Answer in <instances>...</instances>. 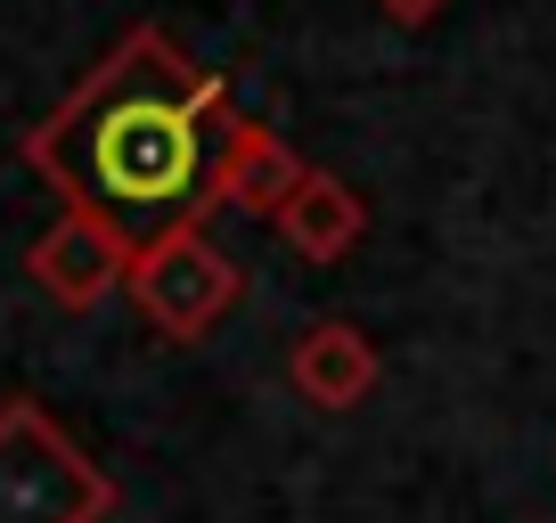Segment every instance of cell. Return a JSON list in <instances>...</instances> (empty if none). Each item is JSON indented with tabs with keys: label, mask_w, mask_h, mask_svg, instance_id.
Returning a JSON list of instances; mask_svg holds the SVG:
<instances>
[{
	"label": "cell",
	"mask_w": 556,
	"mask_h": 523,
	"mask_svg": "<svg viewBox=\"0 0 556 523\" xmlns=\"http://www.w3.org/2000/svg\"><path fill=\"white\" fill-rule=\"evenodd\" d=\"M229 82L205 74L164 25H131L50 115L17 140L25 173L50 180L66 205L99 213H189L205 196V164L222 148Z\"/></svg>",
	"instance_id": "1"
},
{
	"label": "cell",
	"mask_w": 556,
	"mask_h": 523,
	"mask_svg": "<svg viewBox=\"0 0 556 523\" xmlns=\"http://www.w3.org/2000/svg\"><path fill=\"white\" fill-rule=\"evenodd\" d=\"M115 499V474L34 393L0 401V523H106Z\"/></svg>",
	"instance_id": "2"
},
{
	"label": "cell",
	"mask_w": 556,
	"mask_h": 523,
	"mask_svg": "<svg viewBox=\"0 0 556 523\" xmlns=\"http://www.w3.org/2000/svg\"><path fill=\"white\" fill-rule=\"evenodd\" d=\"M123 295H131V311L148 319L164 344H205V335L238 311L245 270H238V254H229L205 221L180 213V221H164L156 238H139Z\"/></svg>",
	"instance_id": "3"
},
{
	"label": "cell",
	"mask_w": 556,
	"mask_h": 523,
	"mask_svg": "<svg viewBox=\"0 0 556 523\" xmlns=\"http://www.w3.org/2000/svg\"><path fill=\"white\" fill-rule=\"evenodd\" d=\"M139 238L99 205H58V221L25 245V279L58 303V311H99L106 295H123Z\"/></svg>",
	"instance_id": "4"
},
{
	"label": "cell",
	"mask_w": 556,
	"mask_h": 523,
	"mask_svg": "<svg viewBox=\"0 0 556 523\" xmlns=\"http://www.w3.org/2000/svg\"><path fill=\"white\" fill-rule=\"evenodd\" d=\"M303 180V156L278 140L270 123L254 115H229L222 123V148L205 164V196H197V221L205 213H238V221H270L287 205V189Z\"/></svg>",
	"instance_id": "5"
},
{
	"label": "cell",
	"mask_w": 556,
	"mask_h": 523,
	"mask_svg": "<svg viewBox=\"0 0 556 523\" xmlns=\"http://www.w3.org/2000/svg\"><path fill=\"white\" fill-rule=\"evenodd\" d=\"M377 377H384V352L368 344V328H352V319H303V335L287 344V384H295L312 409H328V418L361 409L368 393H377Z\"/></svg>",
	"instance_id": "6"
},
{
	"label": "cell",
	"mask_w": 556,
	"mask_h": 523,
	"mask_svg": "<svg viewBox=\"0 0 556 523\" xmlns=\"http://www.w3.org/2000/svg\"><path fill=\"white\" fill-rule=\"evenodd\" d=\"M270 229L287 238V254L312 262V270H336V262L352 254V245L368 238V196L352 189V180L319 173V164H303V180L287 189V205L270 213Z\"/></svg>",
	"instance_id": "7"
},
{
	"label": "cell",
	"mask_w": 556,
	"mask_h": 523,
	"mask_svg": "<svg viewBox=\"0 0 556 523\" xmlns=\"http://www.w3.org/2000/svg\"><path fill=\"white\" fill-rule=\"evenodd\" d=\"M377 9H384L393 25H409V34H426V25H434L442 9H451V0H377Z\"/></svg>",
	"instance_id": "8"
}]
</instances>
